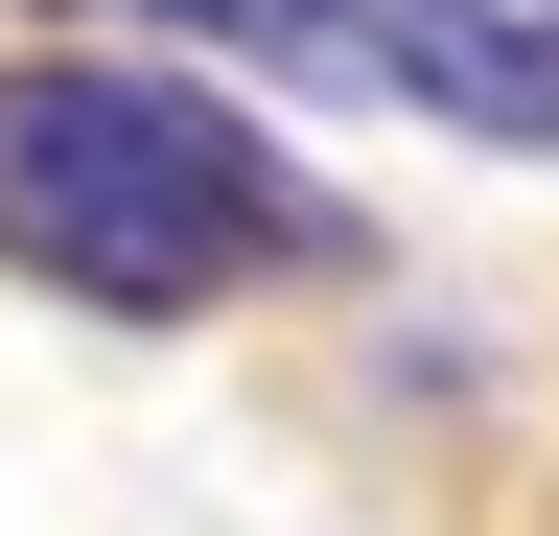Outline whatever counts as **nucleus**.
<instances>
[{"label":"nucleus","instance_id":"1","mask_svg":"<svg viewBox=\"0 0 559 536\" xmlns=\"http://www.w3.org/2000/svg\"><path fill=\"white\" fill-rule=\"evenodd\" d=\"M349 187L304 141L187 71V47H0V281L70 326H210L257 281H349Z\"/></svg>","mask_w":559,"mask_h":536},{"label":"nucleus","instance_id":"2","mask_svg":"<svg viewBox=\"0 0 559 536\" xmlns=\"http://www.w3.org/2000/svg\"><path fill=\"white\" fill-rule=\"evenodd\" d=\"M349 47H373V94H419L443 141L559 164V0H349Z\"/></svg>","mask_w":559,"mask_h":536}]
</instances>
